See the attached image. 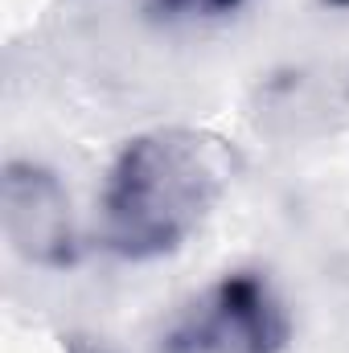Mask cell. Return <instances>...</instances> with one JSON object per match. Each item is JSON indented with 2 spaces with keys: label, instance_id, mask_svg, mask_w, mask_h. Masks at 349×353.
Returning <instances> with one entry per match:
<instances>
[{
  "label": "cell",
  "instance_id": "6da1fadb",
  "mask_svg": "<svg viewBox=\"0 0 349 353\" xmlns=\"http://www.w3.org/2000/svg\"><path fill=\"white\" fill-rule=\"evenodd\" d=\"M218 189L206 144L189 136H152L123 152L107 189V230L128 255H157L197 222Z\"/></svg>",
  "mask_w": 349,
  "mask_h": 353
},
{
  "label": "cell",
  "instance_id": "7a4b0ae2",
  "mask_svg": "<svg viewBox=\"0 0 349 353\" xmlns=\"http://www.w3.org/2000/svg\"><path fill=\"white\" fill-rule=\"evenodd\" d=\"M283 321L267 288L255 279H230L193 308L177 329V353H267L279 345Z\"/></svg>",
  "mask_w": 349,
  "mask_h": 353
},
{
  "label": "cell",
  "instance_id": "3957f363",
  "mask_svg": "<svg viewBox=\"0 0 349 353\" xmlns=\"http://www.w3.org/2000/svg\"><path fill=\"white\" fill-rule=\"evenodd\" d=\"M8 230L37 259L54 255L62 247L66 201H62V193H58V185L50 176H37V173L8 176Z\"/></svg>",
  "mask_w": 349,
  "mask_h": 353
},
{
  "label": "cell",
  "instance_id": "277c9868",
  "mask_svg": "<svg viewBox=\"0 0 349 353\" xmlns=\"http://www.w3.org/2000/svg\"><path fill=\"white\" fill-rule=\"evenodd\" d=\"M181 12H222V8H235L239 0H169Z\"/></svg>",
  "mask_w": 349,
  "mask_h": 353
}]
</instances>
